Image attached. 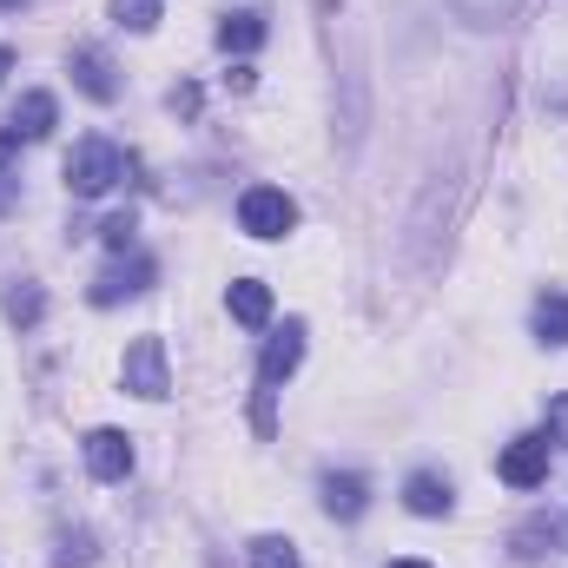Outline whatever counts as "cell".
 Returning <instances> with one entry per match:
<instances>
[{
  "label": "cell",
  "mask_w": 568,
  "mask_h": 568,
  "mask_svg": "<svg viewBox=\"0 0 568 568\" xmlns=\"http://www.w3.org/2000/svg\"><path fill=\"white\" fill-rule=\"evenodd\" d=\"M549 436H516L503 456H496V476L509 483V489H542L549 483Z\"/></svg>",
  "instance_id": "5b68a950"
},
{
  "label": "cell",
  "mask_w": 568,
  "mask_h": 568,
  "mask_svg": "<svg viewBox=\"0 0 568 568\" xmlns=\"http://www.w3.org/2000/svg\"><path fill=\"white\" fill-rule=\"evenodd\" d=\"M120 377H126V390H133V397H145V404H159V397L172 390L165 337H133V344H126V364H120Z\"/></svg>",
  "instance_id": "3957f363"
},
{
  "label": "cell",
  "mask_w": 568,
  "mask_h": 568,
  "mask_svg": "<svg viewBox=\"0 0 568 568\" xmlns=\"http://www.w3.org/2000/svg\"><path fill=\"white\" fill-rule=\"evenodd\" d=\"M40 311H47V297H40V284H13V291H7V317H13V324H40Z\"/></svg>",
  "instance_id": "e0dca14e"
},
{
  "label": "cell",
  "mask_w": 568,
  "mask_h": 568,
  "mask_svg": "<svg viewBox=\"0 0 568 568\" xmlns=\"http://www.w3.org/2000/svg\"><path fill=\"white\" fill-rule=\"evenodd\" d=\"M133 232H140V225H133V212H113V219L100 225V239H106V252H133Z\"/></svg>",
  "instance_id": "ffe728a7"
},
{
  "label": "cell",
  "mask_w": 568,
  "mask_h": 568,
  "mask_svg": "<svg viewBox=\"0 0 568 568\" xmlns=\"http://www.w3.org/2000/svg\"><path fill=\"white\" fill-rule=\"evenodd\" d=\"M219 47H225V53L265 47V13H252V7H245V13H225V20H219Z\"/></svg>",
  "instance_id": "5bb4252c"
},
{
  "label": "cell",
  "mask_w": 568,
  "mask_h": 568,
  "mask_svg": "<svg viewBox=\"0 0 568 568\" xmlns=\"http://www.w3.org/2000/svg\"><path fill=\"white\" fill-rule=\"evenodd\" d=\"M536 337H542L549 351L568 344V297L562 291H542V297H536Z\"/></svg>",
  "instance_id": "9a60e30c"
},
{
  "label": "cell",
  "mask_w": 568,
  "mask_h": 568,
  "mask_svg": "<svg viewBox=\"0 0 568 568\" xmlns=\"http://www.w3.org/2000/svg\"><path fill=\"white\" fill-rule=\"evenodd\" d=\"M7 67H13V53H7V47H0V80H7Z\"/></svg>",
  "instance_id": "603a6c76"
},
{
  "label": "cell",
  "mask_w": 568,
  "mask_h": 568,
  "mask_svg": "<svg viewBox=\"0 0 568 568\" xmlns=\"http://www.w3.org/2000/svg\"><path fill=\"white\" fill-rule=\"evenodd\" d=\"M87 469H93L100 483H126V469H133V436H126V429H93V436H87Z\"/></svg>",
  "instance_id": "ba28073f"
},
{
  "label": "cell",
  "mask_w": 568,
  "mask_h": 568,
  "mask_svg": "<svg viewBox=\"0 0 568 568\" xmlns=\"http://www.w3.org/2000/svg\"><path fill=\"white\" fill-rule=\"evenodd\" d=\"M516 562H542V556H562L568 549V516L562 509H549V516H529L523 529H516Z\"/></svg>",
  "instance_id": "52a82bcc"
},
{
  "label": "cell",
  "mask_w": 568,
  "mask_h": 568,
  "mask_svg": "<svg viewBox=\"0 0 568 568\" xmlns=\"http://www.w3.org/2000/svg\"><path fill=\"white\" fill-rule=\"evenodd\" d=\"M390 568H429V562H390Z\"/></svg>",
  "instance_id": "cb8c5ba5"
},
{
  "label": "cell",
  "mask_w": 568,
  "mask_h": 568,
  "mask_svg": "<svg viewBox=\"0 0 568 568\" xmlns=\"http://www.w3.org/2000/svg\"><path fill=\"white\" fill-rule=\"evenodd\" d=\"M364 509H371V483L364 476H324V516L357 523Z\"/></svg>",
  "instance_id": "30bf717a"
},
{
  "label": "cell",
  "mask_w": 568,
  "mask_h": 568,
  "mask_svg": "<svg viewBox=\"0 0 568 568\" xmlns=\"http://www.w3.org/2000/svg\"><path fill=\"white\" fill-rule=\"evenodd\" d=\"M152 278H159V265H152V258H140V252H133V258H126V252H113V265L93 278V304H120V297H140Z\"/></svg>",
  "instance_id": "8992f818"
},
{
  "label": "cell",
  "mask_w": 568,
  "mask_h": 568,
  "mask_svg": "<svg viewBox=\"0 0 568 568\" xmlns=\"http://www.w3.org/2000/svg\"><path fill=\"white\" fill-rule=\"evenodd\" d=\"M7 7H20V0H0V13H7Z\"/></svg>",
  "instance_id": "d4e9b609"
},
{
  "label": "cell",
  "mask_w": 568,
  "mask_h": 568,
  "mask_svg": "<svg viewBox=\"0 0 568 568\" xmlns=\"http://www.w3.org/2000/svg\"><path fill=\"white\" fill-rule=\"evenodd\" d=\"M113 13H120V27H159V0H113Z\"/></svg>",
  "instance_id": "d6986e66"
},
{
  "label": "cell",
  "mask_w": 568,
  "mask_h": 568,
  "mask_svg": "<svg viewBox=\"0 0 568 568\" xmlns=\"http://www.w3.org/2000/svg\"><path fill=\"white\" fill-rule=\"evenodd\" d=\"M53 562H60V568H87V562H93V542H87V536H67Z\"/></svg>",
  "instance_id": "44dd1931"
},
{
  "label": "cell",
  "mask_w": 568,
  "mask_h": 568,
  "mask_svg": "<svg viewBox=\"0 0 568 568\" xmlns=\"http://www.w3.org/2000/svg\"><path fill=\"white\" fill-rule=\"evenodd\" d=\"M252 568H297V549L284 536H258L252 542Z\"/></svg>",
  "instance_id": "ac0fdd59"
},
{
  "label": "cell",
  "mask_w": 568,
  "mask_h": 568,
  "mask_svg": "<svg viewBox=\"0 0 568 568\" xmlns=\"http://www.w3.org/2000/svg\"><path fill=\"white\" fill-rule=\"evenodd\" d=\"M239 225H245L252 239H284V232L297 225V205L284 199L278 185H252V192L239 199Z\"/></svg>",
  "instance_id": "277c9868"
},
{
  "label": "cell",
  "mask_w": 568,
  "mask_h": 568,
  "mask_svg": "<svg viewBox=\"0 0 568 568\" xmlns=\"http://www.w3.org/2000/svg\"><path fill=\"white\" fill-rule=\"evenodd\" d=\"M225 304H232V317H239V324H252V331H258V324L272 317V284L239 278L232 291H225Z\"/></svg>",
  "instance_id": "4fadbf2b"
},
{
  "label": "cell",
  "mask_w": 568,
  "mask_h": 568,
  "mask_svg": "<svg viewBox=\"0 0 568 568\" xmlns=\"http://www.w3.org/2000/svg\"><path fill=\"white\" fill-rule=\"evenodd\" d=\"M53 113H60V106H53V93H27V100L13 106L7 133H13V140H47V133H53Z\"/></svg>",
  "instance_id": "7c38bea8"
},
{
  "label": "cell",
  "mask_w": 568,
  "mask_h": 568,
  "mask_svg": "<svg viewBox=\"0 0 568 568\" xmlns=\"http://www.w3.org/2000/svg\"><path fill=\"white\" fill-rule=\"evenodd\" d=\"M542 436H549V449H556V443H568V397H556V404H549V429H542Z\"/></svg>",
  "instance_id": "7402d4cb"
},
{
  "label": "cell",
  "mask_w": 568,
  "mask_h": 568,
  "mask_svg": "<svg viewBox=\"0 0 568 568\" xmlns=\"http://www.w3.org/2000/svg\"><path fill=\"white\" fill-rule=\"evenodd\" d=\"M126 179V152L113 140H80L73 145V159H67V192L73 199H100V192H113Z\"/></svg>",
  "instance_id": "6da1fadb"
},
{
  "label": "cell",
  "mask_w": 568,
  "mask_h": 568,
  "mask_svg": "<svg viewBox=\"0 0 568 568\" xmlns=\"http://www.w3.org/2000/svg\"><path fill=\"white\" fill-rule=\"evenodd\" d=\"M297 357H304V324L291 317L278 337L265 344V357H258V429H265V436H272V397H278L284 377L297 371Z\"/></svg>",
  "instance_id": "7a4b0ae2"
},
{
  "label": "cell",
  "mask_w": 568,
  "mask_h": 568,
  "mask_svg": "<svg viewBox=\"0 0 568 568\" xmlns=\"http://www.w3.org/2000/svg\"><path fill=\"white\" fill-rule=\"evenodd\" d=\"M404 503H410V516H449V476H436V469H417L410 483H404Z\"/></svg>",
  "instance_id": "8fae6325"
},
{
  "label": "cell",
  "mask_w": 568,
  "mask_h": 568,
  "mask_svg": "<svg viewBox=\"0 0 568 568\" xmlns=\"http://www.w3.org/2000/svg\"><path fill=\"white\" fill-rule=\"evenodd\" d=\"M73 87H80L87 100H100V106H106V100H120V80H113V60H106L100 47H80V53H73Z\"/></svg>",
  "instance_id": "9c48e42d"
},
{
  "label": "cell",
  "mask_w": 568,
  "mask_h": 568,
  "mask_svg": "<svg viewBox=\"0 0 568 568\" xmlns=\"http://www.w3.org/2000/svg\"><path fill=\"white\" fill-rule=\"evenodd\" d=\"M516 7H523V0H456V13H463L469 27H503Z\"/></svg>",
  "instance_id": "2e32d148"
}]
</instances>
